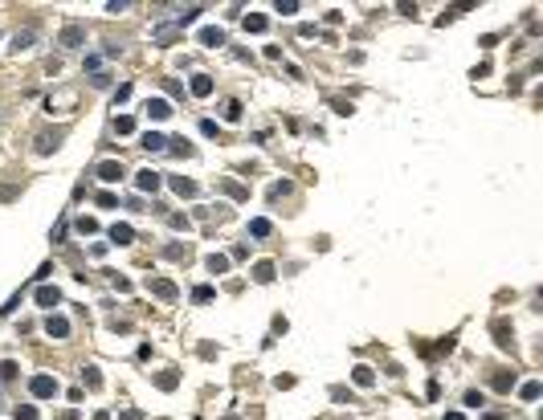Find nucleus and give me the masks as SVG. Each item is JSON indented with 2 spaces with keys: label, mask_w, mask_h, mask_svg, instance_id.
<instances>
[{
  "label": "nucleus",
  "mask_w": 543,
  "mask_h": 420,
  "mask_svg": "<svg viewBox=\"0 0 543 420\" xmlns=\"http://www.w3.org/2000/svg\"><path fill=\"white\" fill-rule=\"evenodd\" d=\"M147 114H152V118H168V114H172V106H168L164 98H152V102H147Z\"/></svg>",
  "instance_id": "obj_1"
},
{
  "label": "nucleus",
  "mask_w": 543,
  "mask_h": 420,
  "mask_svg": "<svg viewBox=\"0 0 543 420\" xmlns=\"http://www.w3.org/2000/svg\"><path fill=\"white\" fill-rule=\"evenodd\" d=\"M139 188H143V192H156V188H160V175H156V171H139Z\"/></svg>",
  "instance_id": "obj_2"
},
{
  "label": "nucleus",
  "mask_w": 543,
  "mask_h": 420,
  "mask_svg": "<svg viewBox=\"0 0 543 420\" xmlns=\"http://www.w3.org/2000/svg\"><path fill=\"white\" fill-rule=\"evenodd\" d=\"M33 392H37V396H53V392H57V383L41 375V379H33Z\"/></svg>",
  "instance_id": "obj_3"
},
{
  "label": "nucleus",
  "mask_w": 543,
  "mask_h": 420,
  "mask_svg": "<svg viewBox=\"0 0 543 420\" xmlns=\"http://www.w3.org/2000/svg\"><path fill=\"white\" fill-rule=\"evenodd\" d=\"M118 175H123V167H118V163H102V167H98V179H106V184H110V179H118Z\"/></svg>",
  "instance_id": "obj_4"
},
{
  "label": "nucleus",
  "mask_w": 543,
  "mask_h": 420,
  "mask_svg": "<svg viewBox=\"0 0 543 420\" xmlns=\"http://www.w3.org/2000/svg\"><path fill=\"white\" fill-rule=\"evenodd\" d=\"M200 41H204V45H221V41H225V33H221V29H204Z\"/></svg>",
  "instance_id": "obj_5"
},
{
  "label": "nucleus",
  "mask_w": 543,
  "mask_h": 420,
  "mask_svg": "<svg viewBox=\"0 0 543 420\" xmlns=\"http://www.w3.org/2000/svg\"><path fill=\"white\" fill-rule=\"evenodd\" d=\"M172 188H176L180 196H192V192H196V184H192V179H172Z\"/></svg>",
  "instance_id": "obj_6"
},
{
  "label": "nucleus",
  "mask_w": 543,
  "mask_h": 420,
  "mask_svg": "<svg viewBox=\"0 0 543 420\" xmlns=\"http://www.w3.org/2000/svg\"><path fill=\"white\" fill-rule=\"evenodd\" d=\"M110 237H114L118 245H127V241H131V229H127V225H114V229H110Z\"/></svg>",
  "instance_id": "obj_7"
},
{
  "label": "nucleus",
  "mask_w": 543,
  "mask_h": 420,
  "mask_svg": "<svg viewBox=\"0 0 543 420\" xmlns=\"http://www.w3.org/2000/svg\"><path fill=\"white\" fill-rule=\"evenodd\" d=\"M143 147L147 151H164V135H143Z\"/></svg>",
  "instance_id": "obj_8"
},
{
  "label": "nucleus",
  "mask_w": 543,
  "mask_h": 420,
  "mask_svg": "<svg viewBox=\"0 0 543 420\" xmlns=\"http://www.w3.org/2000/svg\"><path fill=\"white\" fill-rule=\"evenodd\" d=\"M208 90H213V82H208V78L200 74V78L192 82V94H200V98H204V94H208Z\"/></svg>",
  "instance_id": "obj_9"
},
{
  "label": "nucleus",
  "mask_w": 543,
  "mask_h": 420,
  "mask_svg": "<svg viewBox=\"0 0 543 420\" xmlns=\"http://www.w3.org/2000/svg\"><path fill=\"white\" fill-rule=\"evenodd\" d=\"M82 41V29L74 25V29H66V33H62V45H78Z\"/></svg>",
  "instance_id": "obj_10"
},
{
  "label": "nucleus",
  "mask_w": 543,
  "mask_h": 420,
  "mask_svg": "<svg viewBox=\"0 0 543 420\" xmlns=\"http://www.w3.org/2000/svg\"><path fill=\"white\" fill-rule=\"evenodd\" d=\"M70 326H66V318H49V335H66Z\"/></svg>",
  "instance_id": "obj_11"
},
{
  "label": "nucleus",
  "mask_w": 543,
  "mask_h": 420,
  "mask_svg": "<svg viewBox=\"0 0 543 420\" xmlns=\"http://www.w3.org/2000/svg\"><path fill=\"white\" fill-rule=\"evenodd\" d=\"M208 269H213V274H225L229 261H225V257H208Z\"/></svg>",
  "instance_id": "obj_12"
},
{
  "label": "nucleus",
  "mask_w": 543,
  "mask_h": 420,
  "mask_svg": "<svg viewBox=\"0 0 543 420\" xmlns=\"http://www.w3.org/2000/svg\"><path fill=\"white\" fill-rule=\"evenodd\" d=\"M37 298H41V306H57V290H41Z\"/></svg>",
  "instance_id": "obj_13"
},
{
  "label": "nucleus",
  "mask_w": 543,
  "mask_h": 420,
  "mask_svg": "<svg viewBox=\"0 0 543 420\" xmlns=\"http://www.w3.org/2000/svg\"><path fill=\"white\" fill-rule=\"evenodd\" d=\"M249 233H253V237H265V233H269V221H253Z\"/></svg>",
  "instance_id": "obj_14"
},
{
  "label": "nucleus",
  "mask_w": 543,
  "mask_h": 420,
  "mask_svg": "<svg viewBox=\"0 0 543 420\" xmlns=\"http://www.w3.org/2000/svg\"><path fill=\"white\" fill-rule=\"evenodd\" d=\"M245 29H253V33H261V29H265V17H249V21H245Z\"/></svg>",
  "instance_id": "obj_15"
},
{
  "label": "nucleus",
  "mask_w": 543,
  "mask_h": 420,
  "mask_svg": "<svg viewBox=\"0 0 543 420\" xmlns=\"http://www.w3.org/2000/svg\"><path fill=\"white\" fill-rule=\"evenodd\" d=\"M225 118H241V102H229L225 106Z\"/></svg>",
  "instance_id": "obj_16"
}]
</instances>
